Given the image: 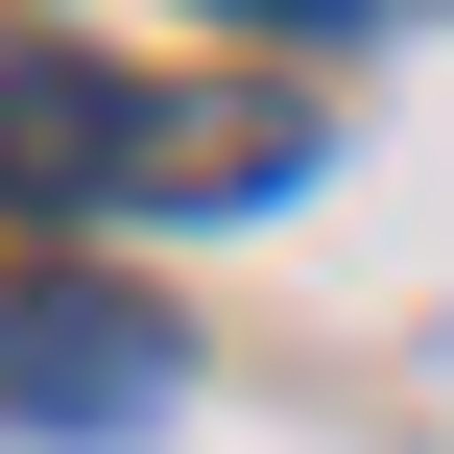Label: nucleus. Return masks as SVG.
Wrapping results in <instances>:
<instances>
[{"instance_id": "nucleus-1", "label": "nucleus", "mask_w": 454, "mask_h": 454, "mask_svg": "<svg viewBox=\"0 0 454 454\" xmlns=\"http://www.w3.org/2000/svg\"><path fill=\"white\" fill-rule=\"evenodd\" d=\"M144 192V96L96 48H0V215H120Z\"/></svg>"}, {"instance_id": "nucleus-3", "label": "nucleus", "mask_w": 454, "mask_h": 454, "mask_svg": "<svg viewBox=\"0 0 454 454\" xmlns=\"http://www.w3.org/2000/svg\"><path fill=\"white\" fill-rule=\"evenodd\" d=\"M287 168H311L287 96H144V192H120V215H239V192H287Z\"/></svg>"}, {"instance_id": "nucleus-2", "label": "nucleus", "mask_w": 454, "mask_h": 454, "mask_svg": "<svg viewBox=\"0 0 454 454\" xmlns=\"http://www.w3.org/2000/svg\"><path fill=\"white\" fill-rule=\"evenodd\" d=\"M0 407H24V431H144V407H168V335H144L120 287H0Z\"/></svg>"}, {"instance_id": "nucleus-4", "label": "nucleus", "mask_w": 454, "mask_h": 454, "mask_svg": "<svg viewBox=\"0 0 454 454\" xmlns=\"http://www.w3.org/2000/svg\"><path fill=\"white\" fill-rule=\"evenodd\" d=\"M215 24H359V0H215Z\"/></svg>"}]
</instances>
